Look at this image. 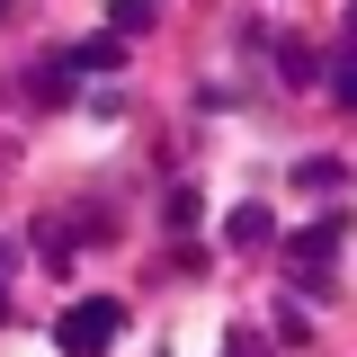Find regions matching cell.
Masks as SVG:
<instances>
[{
  "label": "cell",
  "mask_w": 357,
  "mask_h": 357,
  "mask_svg": "<svg viewBox=\"0 0 357 357\" xmlns=\"http://www.w3.org/2000/svg\"><path fill=\"white\" fill-rule=\"evenodd\" d=\"M223 241H232V250H259V241H268V206H232Z\"/></svg>",
  "instance_id": "cell-3"
},
{
  "label": "cell",
  "mask_w": 357,
  "mask_h": 357,
  "mask_svg": "<svg viewBox=\"0 0 357 357\" xmlns=\"http://www.w3.org/2000/svg\"><path fill=\"white\" fill-rule=\"evenodd\" d=\"M331 250H340V215H321V223H304L286 259H295V268H321V259H331Z\"/></svg>",
  "instance_id": "cell-2"
},
{
  "label": "cell",
  "mask_w": 357,
  "mask_h": 357,
  "mask_svg": "<svg viewBox=\"0 0 357 357\" xmlns=\"http://www.w3.org/2000/svg\"><path fill=\"white\" fill-rule=\"evenodd\" d=\"M116 321H126V304H116V295H81V304L54 321V349H63V357H107Z\"/></svg>",
  "instance_id": "cell-1"
},
{
  "label": "cell",
  "mask_w": 357,
  "mask_h": 357,
  "mask_svg": "<svg viewBox=\"0 0 357 357\" xmlns=\"http://www.w3.org/2000/svg\"><path fill=\"white\" fill-rule=\"evenodd\" d=\"M152 27V0H116V36H143Z\"/></svg>",
  "instance_id": "cell-5"
},
{
  "label": "cell",
  "mask_w": 357,
  "mask_h": 357,
  "mask_svg": "<svg viewBox=\"0 0 357 357\" xmlns=\"http://www.w3.org/2000/svg\"><path fill=\"white\" fill-rule=\"evenodd\" d=\"M223 357H259V331H250V321H241V331H232V340H223Z\"/></svg>",
  "instance_id": "cell-7"
},
{
  "label": "cell",
  "mask_w": 357,
  "mask_h": 357,
  "mask_svg": "<svg viewBox=\"0 0 357 357\" xmlns=\"http://www.w3.org/2000/svg\"><path fill=\"white\" fill-rule=\"evenodd\" d=\"M331 98H340V107H357V54L340 63V72H331Z\"/></svg>",
  "instance_id": "cell-6"
},
{
  "label": "cell",
  "mask_w": 357,
  "mask_h": 357,
  "mask_svg": "<svg viewBox=\"0 0 357 357\" xmlns=\"http://www.w3.org/2000/svg\"><path fill=\"white\" fill-rule=\"evenodd\" d=\"M0 268H9V241H0Z\"/></svg>",
  "instance_id": "cell-8"
},
{
  "label": "cell",
  "mask_w": 357,
  "mask_h": 357,
  "mask_svg": "<svg viewBox=\"0 0 357 357\" xmlns=\"http://www.w3.org/2000/svg\"><path fill=\"white\" fill-rule=\"evenodd\" d=\"M107 63H116V36H89V45H72L63 72H107Z\"/></svg>",
  "instance_id": "cell-4"
}]
</instances>
